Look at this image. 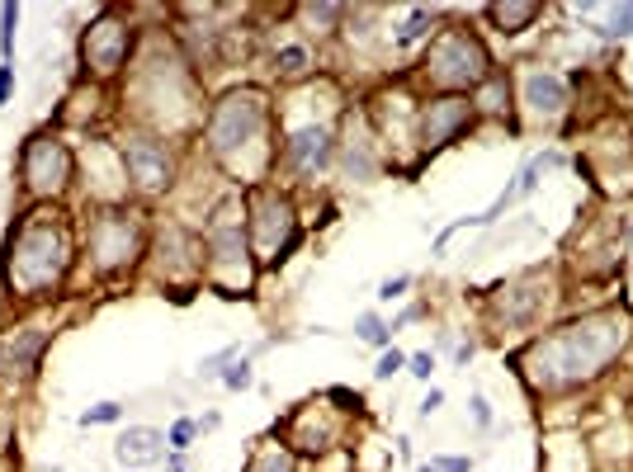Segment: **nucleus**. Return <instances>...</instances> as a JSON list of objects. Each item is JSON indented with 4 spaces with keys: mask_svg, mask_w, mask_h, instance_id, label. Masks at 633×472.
Masks as SVG:
<instances>
[{
    "mask_svg": "<svg viewBox=\"0 0 633 472\" xmlns=\"http://www.w3.org/2000/svg\"><path fill=\"white\" fill-rule=\"evenodd\" d=\"M326 401H341V411H360V407H364V397H360V393H350V387H331Z\"/></svg>",
    "mask_w": 633,
    "mask_h": 472,
    "instance_id": "nucleus-34",
    "label": "nucleus"
},
{
    "mask_svg": "<svg viewBox=\"0 0 633 472\" xmlns=\"http://www.w3.org/2000/svg\"><path fill=\"white\" fill-rule=\"evenodd\" d=\"M407 289H411V275L383 279V283H378V302H397V298H407Z\"/></svg>",
    "mask_w": 633,
    "mask_h": 472,
    "instance_id": "nucleus-32",
    "label": "nucleus"
},
{
    "mask_svg": "<svg viewBox=\"0 0 633 472\" xmlns=\"http://www.w3.org/2000/svg\"><path fill=\"white\" fill-rule=\"evenodd\" d=\"M76 242H72V223L57 208H33L14 223L6 256H0V279H6L10 298L39 302L62 293L66 269H72Z\"/></svg>",
    "mask_w": 633,
    "mask_h": 472,
    "instance_id": "nucleus-2",
    "label": "nucleus"
},
{
    "mask_svg": "<svg viewBox=\"0 0 633 472\" xmlns=\"http://www.w3.org/2000/svg\"><path fill=\"white\" fill-rule=\"evenodd\" d=\"M331 157H336V132H331V128L308 124V128L289 132V142H285V165H293V171L308 175V180L316 171H326Z\"/></svg>",
    "mask_w": 633,
    "mask_h": 472,
    "instance_id": "nucleus-15",
    "label": "nucleus"
},
{
    "mask_svg": "<svg viewBox=\"0 0 633 472\" xmlns=\"http://www.w3.org/2000/svg\"><path fill=\"white\" fill-rule=\"evenodd\" d=\"M469 411H473V426H478V430H492V407H487V397H482V393H473Z\"/></svg>",
    "mask_w": 633,
    "mask_h": 472,
    "instance_id": "nucleus-33",
    "label": "nucleus"
},
{
    "mask_svg": "<svg viewBox=\"0 0 633 472\" xmlns=\"http://www.w3.org/2000/svg\"><path fill=\"white\" fill-rule=\"evenodd\" d=\"M355 335L364 345H378V350H388L393 345V331H388V322H383L378 312H364L360 322H355Z\"/></svg>",
    "mask_w": 633,
    "mask_h": 472,
    "instance_id": "nucleus-21",
    "label": "nucleus"
},
{
    "mask_svg": "<svg viewBox=\"0 0 633 472\" xmlns=\"http://www.w3.org/2000/svg\"><path fill=\"white\" fill-rule=\"evenodd\" d=\"M473 124H478V114H473L469 95H436L421 105V114H416V142H421L426 157H436L440 147L459 142Z\"/></svg>",
    "mask_w": 633,
    "mask_h": 472,
    "instance_id": "nucleus-12",
    "label": "nucleus"
},
{
    "mask_svg": "<svg viewBox=\"0 0 633 472\" xmlns=\"http://www.w3.org/2000/svg\"><path fill=\"white\" fill-rule=\"evenodd\" d=\"M119 161L128 175V190L138 194H165L175 184V151L157 132H132L119 142Z\"/></svg>",
    "mask_w": 633,
    "mask_h": 472,
    "instance_id": "nucleus-11",
    "label": "nucleus"
},
{
    "mask_svg": "<svg viewBox=\"0 0 633 472\" xmlns=\"http://www.w3.org/2000/svg\"><path fill=\"white\" fill-rule=\"evenodd\" d=\"M440 407H444V393H440V387H430V393H426V397H421V416H426V420H430V416H436V411H440Z\"/></svg>",
    "mask_w": 633,
    "mask_h": 472,
    "instance_id": "nucleus-36",
    "label": "nucleus"
},
{
    "mask_svg": "<svg viewBox=\"0 0 633 472\" xmlns=\"http://www.w3.org/2000/svg\"><path fill=\"white\" fill-rule=\"evenodd\" d=\"M308 62H312V57H308V47H298V43H293V47H279V53H275L279 76H303V72H308Z\"/></svg>",
    "mask_w": 633,
    "mask_h": 472,
    "instance_id": "nucleus-27",
    "label": "nucleus"
},
{
    "mask_svg": "<svg viewBox=\"0 0 633 472\" xmlns=\"http://www.w3.org/2000/svg\"><path fill=\"white\" fill-rule=\"evenodd\" d=\"M426 81L430 86H440L444 95H463V90H478L482 81L492 76V57L487 47H482V39L473 29L463 24H449L440 29L436 39H430L426 47Z\"/></svg>",
    "mask_w": 633,
    "mask_h": 472,
    "instance_id": "nucleus-5",
    "label": "nucleus"
},
{
    "mask_svg": "<svg viewBox=\"0 0 633 472\" xmlns=\"http://www.w3.org/2000/svg\"><path fill=\"white\" fill-rule=\"evenodd\" d=\"M132 43H138V33L119 10H105L95 24H86V33H81V72H86V81L119 76L132 57Z\"/></svg>",
    "mask_w": 633,
    "mask_h": 472,
    "instance_id": "nucleus-9",
    "label": "nucleus"
},
{
    "mask_svg": "<svg viewBox=\"0 0 633 472\" xmlns=\"http://www.w3.org/2000/svg\"><path fill=\"white\" fill-rule=\"evenodd\" d=\"M416 472H440V468H436V463H421V468H416Z\"/></svg>",
    "mask_w": 633,
    "mask_h": 472,
    "instance_id": "nucleus-40",
    "label": "nucleus"
},
{
    "mask_svg": "<svg viewBox=\"0 0 633 472\" xmlns=\"http://www.w3.org/2000/svg\"><path fill=\"white\" fill-rule=\"evenodd\" d=\"M403 368H407V354L388 345V350L378 354V364H374V383H388V378H397V374H403Z\"/></svg>",
    "mask_w": 633,
    "mask_h": 472,
    "instance_id": "nucleus-29",
    "label": "nucleus"
},
{
    "mask_svg": "<svg viewBox=\"0 0 633 472\" xmlns=\"http://www.w3.org/2000/svg\"><path fill=\"white\" fill-rule=\"evenodd\" d=\"M430 24H436V14H430V10H411V20L397 29V47H411L416 39H426Z\"/></svg>",
    "mask_w": 633,
    "mask_h": 472,
    "instance_id": "nucleus-25",
    "label": "nucleus"
},
{
    "mask_svg": "<svg viewBox=\"0 0 633 472\" xmlns=\"http://www.w3.org/2000/svg\"><path fill=\"white\" fill-rule=\"evenodd\" d=\"M482 14L492 20V29H496V33H525V29H535V24H539L544 6H539V0H511V6H487Z\"/></svg>",
    "mask_w": 633,
    "mask_h": 472,
    "instance_id": "nucleus-18",
    "label": "nucleus"
},
{
    "mask_svg": "<svg viewBox=\"0 0 633 472\" xmlns=\"http://www.w3.org/2000/svg\"><path fill=\"white\" fill-rule=\"evenodd\" d=\"M246 472H298V453L279 440V435H270V440H260L251 449V463H246Z\"/></svg>",
    "mask_w": 633,
    "mask_h": 472,
    "instance_id": "nucleus-20",
    "label": "nucleus"
},
{
    "mask_svg": "<svg viewBox=\"0 0 633 472\" xmlns=\"http://www.w3.org/2000/svg\"><path fill=\"white\" fill-rule=\"evenodd\" d=\"M515 81H521L525 114L535 118V124H558L562 109H568V81L554 76V72H544V66H525Z\"/></svg>",
    "mask_w": 633,
    "mask_h": 472,
    "instance_id": "nucleus-14",
    "label": "nucleus"
},
{
    "mask_svg": "<svg viewBox=\"0 0 633 472\" xmlns=\"http://www.w3.org/2000/svg\"><path fill=\"white\" fill-rule=\"evenodd\" d=\"M232 360H242V345H227L218 354H208V360H199V378H204V383H223Z\"/></svg>",
    "mask_w": 633,
    "mask_h": 472,
    "instance_id": "nucleus-22",
    "label": "nucleus"
},
{
    "mask_svg": "<svg viewBox=\"0 0 633 472\" xmlns=\"http://www.w3.org/2000/svg\"><path fill=\"white\" fill-rule=\"evenodd\" d=\"M165 435L161 430H152V426H128L119 440H114V459H119L128 472L132 468H152V463H161L165 459Z\"/></svg>",
    "mask_w": 633,
    "mask_h": 472,
    "instance_id": "nucleus-16",
    "label": "nucleus"
},
{
    "mask_svg": "<svg viewBox=\"0 0 633 472\" xmlns=\"http://www.w3.org/2000/svg\"><path fill=\"white\" fill-rule=\"evenodd\" d=\"M246 236H251L256 265L275 269L289 260V250L298 242V208L289 194H279L275 184H260L246 199Z\"/></svg>",
    "mask_w": 633,
    "mask_h": 472,
    "instance_id": "nucleus-6",
    "label": "nucleus"
},
{
    "mask_svg": "<svg viewBox=\"0 0 633 472\" xmlns=\"http://www.w3.org/2000/svg\"><path fill=\"white\" fill-rule=\"evenodd\" d=\"M629 341H633V317L624 308H596L568 326L535 335L525 350L511 354V368L525 378L535 397H562L601 378Z\"/></svg>",
    "mask_w": 633,
    "mask_h": 472,
    "instance_id": "nucleus-1",
    "label": "nucleus"
},
{
    "mask_svg": "<svg viewBox=\"0 0 633 472\" xmlns=\"http://www.w3.org/2000/svg\"><path fill=\"white\" fill-rule=\"evenodd\" d=\"M165 472H190V463H185V453H165Z\"/></svg>",
    "mask_w": 633,
    "mask_h": 472,
    "instance_id": "nucleus-38",
    "label": "nucleus"
},
{
    "mask_svg": "<svg viewBox=\"0 0 633 472\" xmlns=\"http://www.w3.org/2000/svg\"><path fill=\"white\" fill-rule=\"evenodd\" d=\"M76 180V151L66 147L57 132H33L20 151V184L29 199H43V204H53L72 190Z\"/></svg>",
    "mask_w": 633,
    "mask_h": 472,
    "instance_id": "nucleus-8",
    "label": "nucleus"
},
{
    "mask_svg": "<svg viewBox=\"0 0 633 472\" xmlns=\"http://www.w3.org/2000/svg\"><path fill=\"white\" fill-rule=\"evenodd\" d=\"M336 157H341V171L355 180V184H369L378 175V147L369 132H360V138H345L336 142Z\"/></svg>",
    "mask_w": 633,
    "mask_h": 472,
    "instance_id": "nucleus-17",
    "label": "nucleus"
},
{
    "mask_svg": "<svg viewBox=\"0 0 633 472\" xmlns=\"http://www.w3.org/2000/svg\"><path fill=\"white\" fill-rule=\"evenodd\" d=\"M204 142L232 175L242 180H265V171L275 165V147H270V99L260 90H227L213 105L208 124H204Z\"/></svg>",
    "mask_w": 633,
    "mask_h": 472,
    "instance_id": "nucleus-3",
    "label": "nucleus"
},
{
    "mask_svg": "<svg viewBox=\"0 0 633 472\" xmlns=\"http://www.w3.org/2000/svg\"><path fill=\"white\" fill-rule=\"evenodd\" d=\"M0 472H10V468H6V459H0Z\"/></svg>",
    "mask_w": 633,
    "mask_h": 472,
    "instance_id": "nucleus-41",
    "label": "nucleus"
},
{
    "mask_svg": "<svg viewBox=\"0 0 633 472\" xmlns=\"http://www.w3.org/2000/svg\"><path fill=\"white\" fill-rule=\"evenodd\" d=\"M218 426H223V416H218V411H208L204 420H199V430H218Z\"/></svg>",
    "mask_w": 633,
    "mask_h": 472,
    "instance_id": "nucleus-39",
    "label": "nucleus"
},
{
    "mask_svg": "<svg viewBox=\"0 0 633 472\" xmlns=\"http://www.w3.org/2000/svg\"><path fill=\"white\" fill-rule=\"evenodd\" d=\"M407 374L411 378H421V383H430V374H436V354H407Z\"/></svg>",
    "mask_w": 633,
    "mask_h": 472,
    "instance_id": "nucleus-31",
    "label": "nucleus"
},
{
    "mask_svg": "<svg viewBox=\"0 0 633 472\" xmlns=\"http://www.w3.org/2000/svg\"><path fill=\"white\" fill-rule=\"evenodd\" d=\"M114 420H124V401H95V407L81 411V426H114Z\"/></svg>",
    "mask_w": 633,
    "mask_h": 472,
    "instance_id": "nucleus-26",
    "label": "nucleus"
},
{
    "mask_svg": "<svg viewBox=\"0 0 633 472\" xmlns=\"http://www.w3.org/2000/svg\"><path fill=\"white\" fill-rule=\"evenodd\" d=\"M605 33H614V39H629V33H633V6H614Z\"/></svg>",
    "mask_w": 633,
    "mask_h": 472,
    "instance_id": "nucleus-30",
    "label": "nucleus"
},
{
    "mask_svg": "<svg viewBox=\"0 0 633 472\" xmlns=\"http://www.w3.org/2000/svg\"><path fill=\"white\" fill-rule=\"evenodd\" d=\"M47 345H53V331L47 326H20V331L0 335V383H10V387L29 383L39 374V360Z\"/></svg>",
    "mask_w": 633,
    "mask_h": 472,
    "instance_id": "nucleus-13",
    "label": "nucleus"
},
{
    "mask_svg": "<svg viewBox=\"0 0 633 472\" xmlns=\"http://www.w3.org/2000/svg\"><path fill=\"white\" fill-rule=\"evenodd\" d=\"M275 435L285 440L293 453H303V459H331V453L341 449V435H345V426H341V416L326 407V397L322 401H303V407H293L289 411V420H279L275 426Z\"/></svg>",
    "mask_w": 633,
    "mask_h": 472,
    "instance_id": "nucleus-10",
    "label": "nucleus"
},
{
    "mask_svg": "<svg viewBox=\"0 0 633 472\" xmlns=\"http://www.w3.org/2000/svg\"><path fill=\"white\" fill-rule=\"evenodd\" d=\"M204 250H208L204 279L213 289L223 298H251L260 265H256L251 236H246V199H223V204L208 213Z\"/></svg>",
    "mask_w": 633,
    "mask_h": 472,
    "instance_id": "nucleus-4",
    "label": "nucleus"
},
{
    "mask_svg": "<svg viewBox=\"0 0 633 472\" xmlns=\"http://www.w3.org/2000/svg\"><path fill=\"white\" fill-rule=\"evenodd\" d=\"M223 387H227V393H246V387H256V368H251V360H246V354H242V360H232V364H227Z\"/></svg>",
    "mask_w": 633,
    "mask_h": 472,
    "instance_id": "nucleus-24",
    "label": "nucleus"
},
{
    "mask_svg": "<svg viewBox=\"0 0 633 472\" xmlns=\"http://www.w3.org/2000/svg\"><path fill=\"white\" fill-rule=\"evenodd\" d=\"M440 472H473V459H463V453H449V459H430Z\"/></svg>",
    "mask_w": 633,
    "mask_h": 472,
    "instance_id": "nucleus-35",
    "label": "nucleus"
},
{
    "mask_svg": "<svg viewBox=\"0 0 633 472\" xmlns=\"http://www.w3.org/2000/svg\"><path fill=\"white\" fill-rule=\"evenodd\" d=\"M469 99H473V114L478 118H506L511 114V76L506 72H492Z\"/></svg>",
    "mask_w": 633,
    "mask_h": 472,
    "instance_id": "nucleus-19",
    "label": "nucleus"
},
{
    "mask_svg": "<svg viewBox=\"0 0 633 472\" xmlns=\"http://www.w3.org/2000/svg\"><path fill=\"white\" fill-rule=\"evenodd\" d=\"M14 95V66L10 62H0V105Z\"/></svg>",
    "mask_w": 633,
    "mask_h": 472,
    "instance_id": "nucleus-37",
    "label": "nucleus"
},
{
    "mask_svg": "<svg viewBox=\"0 0 633 472\" xmlns=\"http://www.w3.org/2000/svg\"><path fill=\"white\" fill-rule=\"evenodd\" d=\"M199 440V420L194 416H180L171 430H165V449L171 453H190V444Z\"/></svg>",
    "mask_w": 633,
    "mask_h": 472,
    "instance_id": "nucleus-23",
    "label": "nucleus"
},
{
    "mask_svg": "<svg viewBox=\"0 0 633 472\" xmlns=\"http://www.w3.org/2000/svg\"><path fill=\"white\" fill-rule=\"evenodd\" d=\"M14 24H20V6H0V57H14Z\"/></svg>",
    "mask_w": 633,
    "mask_h": 472,
    "instance_id": "nucleus-28",
    "label": "nucleus"
},
{
    "mask_svg": "<svg viewBox=\"0 0 633 472\" xmlns=\"http://www.w3.org/2000/svg\"><path fill=\"white\" fill-rule=\"evenodd\" d=\"M86 260H90V269H95L99 279L128 275V269L142 260V223H138V217H132L128 208H119V204L90 213Z\"/></svg>",
    "mask_w": 633,
    "mask_h": 472,
    "instance_id": "nucleus-7",
    "label": "nucleus"
}]
</instances>
